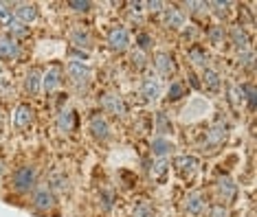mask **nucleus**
Instances as JSON below:
<instances>
[{"label": "nucleus", "mask_w": 257, "mask_h": 217, "mask_svg": "<svg viewBox=\"0 0 257 217\" xmlns=\"http://www.w3.org/2000/svg\"><path fill=\"white\" fill-rule=\"evenodd\" d=\"M31 121H33V110H31V105L20 103L18 108H16V112H14V125L22 130V127L31 125Z\"/></svg>", "instance_id": "9d476101"}, {"label": "nucleus", "mask_w": 257, "mask_h": 217, "mask_svg": "<svg viewBox=\"0 0 257 217\" xmlns=\"http://www.w3.org/2000/svg\"><path fill=\"white\" fill-rule=\"evenodd\" d=\"M150 42H152V40H150L148 33H141V35L137 38V44L141 46V51H148V49H150Z\"/></svg>", "instance_id": "c9c22d12"}, {"label": "nucleus", "mask_w": 257, "mask_h": 217, "mask_svg": "<svg viewBox=\"0 0 257 217\" xmlns=\"http://www.w3.org/2000/svg\"><path fill=\"white\" fill-rule=\"evenodd\" d=\"M174 167H176V171L183 175V178H194V173L198 171V158L196 156H178L176 160H174Z\"/></svg>", "instance_id": "7ed1b4c3"}, {"label": "nucleus", "mask_w": 257, "mask_h": 217, "mask_svg": "<svg viewBox=\"0 0 257 217\" xmlns=\"http://www.w3.org/2000/svg\"><path fill=\"white\" fill-rule=\"evenodd\" d=\"M101 108L110 114H116V116H123L125 114V103L121 101V97L116 95H106L101 99Z\"/></svg>", "instance_id": "1a4fd4ad"}, {"label": "nucleus", "mask_w": 257, "mask_h": 217, "mask_svg": "<svg viewBox=\"0 0 257 217\" xmlns=\"http://www.w3.org/2000/svg\"><path fill=\"white\" fill-rule=\"evenodd\" d=\"M218 189H220L222 197H224L226 202L235 200V195H237V186L233 184V180H231V178H220V182H218Z\"/></svg>", "instance_id": "412c9836"}, {"label": "nucleus", "mask_w": 257, "mask_h": 217, "mask_svg": "<svg viewBox=\"0 0 257 217\" xmlns=\"http://www.w3.org/2000/svg\"><path fill=\"white\" fill-rule=\"evenodd\" d=\"M211 217H226V208L224 206H213Z\"/></svg>", "instance_id": "e433bc0d"}, {"label": "nucleus", "mask_w": 257, "mask_h": 217, "mask_svg": "<svg viewBox=\"0 0 257 217\" xmlns=\"http://www.w3.org/2000/svg\"><path fill=\"white\" fill-rule=\"evenodd\" d=\"M62 73H64L62 66H51V68L44 73L42 86H44V90L49 92V95H51V92H55L57 88L62 86Z\"/></svg>", "instance_id": "39448f33"}, {"label": "nucleus", "mask_w": 257, "mask_h": 217, "mask_svg": "<svg viewBox=\"0 0 257 217\" xmlns=\"http://www.w3.org/2000/svg\"><path fill=\"white\" fill-rule=\"evenodd\" d=\"M33 202H36L38 208L49 210V208L55 204V195H53V191H51L49 186H42V189L36 191V195H33Z\"/></svg>", "instance_id": "f8f14e48"}, {"label": "nucleus", "mask_w": 257, "mask_h": 217, "mask_svg": "<svg viewBox=\"0 0 257 217\" xmlns=\"http://www.w3.org/2000/svg\"><path fill=\"white\" fill-rule=\"evenodd\" d=\"M130 7H132V11H134V14H141L145 5H143V3H130Z\"/></svg>", "instance_id": "58836bf2"}, {"label": "nucleus", "mask_w": 257, "mask_h": 217, "mask_svg": "<svg viewBox=\"0 0 257 217\" xmlns=\"http://www.w3.org/2000/svg\"><path fill=\"white\" fill-rule=\"evenodd\" d=\"M242 92H246V99H248V105H250V110H255V88L253 86H242L239 88Z\"/></svg>", "instance_id": "473e14b6"}, {"label": "nucleus", "mask_w": 257, "mask_h": 217, "mask_svg": "<svg viewBox=\"0 0 257 217\" xmlns=\"http://www.w3.org/2000/svg\"><path fill=\"white\" fill-rule=\"evenodd\" d=\"M16 16H18V22H22V25H31V22L38 20V7L36 5L22 3V5H18V9H16Z\"/></svg>", "instance_id": "ddd939ff"}, {"label": "nucleus", "mask_w": 257, "mask_h": 217, "mask_svg": "<svg viewBox=\"0 0 257 217\" xmlns=\"http://www.w3.org/2000/svg\"><path fill=\"white\" fill-rule=\"evenodd\" d=\"M231 42H233V46L235 49H239V51H246L248 49V35H246V31H244L242 27H233L231 29Z\"/></svg>", "instance_id": "6ab92c4d"}, {"label": "nucleus", "mask_w": 257, "mask_h": 217, "mask_svg": "<svg viewBox=\"0 0 257 217\" xmlns=\"http://www.w3.org/2000/svg\"><path fill=\"white\" fill-rule=\"evenodd\" d=\"M51 186H53L55 191H66L68 189V180L64 178V175H60V173H53L51 175Z\"/></svg>", "instance_id": "7c9ffc66"}, {"label": "nucleus", "mask_w": 257, "mask_h": 217, "mask_svg": "<svg viewBox=\"0 0 257 217\" xmlns=\"http://www.w3.org/2000/svg\"><path fill=\"white\" fill-rule=\"evenodd\" d=\"M207 38L213 46H222L224 44V27H211L207 31Z\"/></svg>", "instance_id": "a878e982"}, {"label": "nucleus", "mask_w": 257, "mask_h": 217, "mask_svg": "<svg viewBox=\"0 0 257 217\" xmlns=\"http://www.w3.org/2000/svg\"><path fill=\"white\" fill-rule=\"evenodd\" d=\"M156 132H159V136H167V134L174 132V125H172V121L167 119L165 112L156 114Z\"/></svg>", "instance_id": "393cba45"}, {"label": "nucleus", "mask_w": 257, "mask_h": 217, "mask_svg": "<svg viewBox=\"0 0 257 217\" xmlns=\"http://www.w3.org/2000/svg\"><path fill=\"white\" fill-rule=\"evenodd\" d=\"M90 132H92V136H95L97 140H108V136H110V125H108L106 116H101V114L92 116V119H90Z\"/></svg>", "instance_id": "0eeeda50"}, {"label": "nucleus", "mask_w": 257, "mask_h": 217, "mask_svg": "<svg viewBox=\"0 0 257 217\" xmlns=\"http://www.w3.org/2000/svg\"><path fill=\"white\" fill-rule=\"evenodd\" d=\"M154 68L159 70V75L163 77H172L176 66H174V57L169 55V53H159V55L154 57Z\"/></svg>", "instance_id": "6e6552de"}, {"label": "nucleus", "mask_w": 257, "mask_h": 217, "mask_svg": "<svg viewBox=\"0 0 257 217\" xmlns=\"http://www.w3.org/2000/svg\"><path fill=\"white\" fill-rule=\"evenodd\" d=\"M222 138H224V127H222V125H213V127H211V132H209L207 145H218Z\"/></svg>", "instance_id": "c85d7f7f"}, {"label": "nucleus", "mask_w": 257, "mask_h": 217, "mask_svg": "<svg viewBox=\"0 0 257 217\" xmlns=\"http://www.w3.org/2000/svg\"><path fill=\"white\" fill-rule=\"evenodd\" d=\"M165 25L172 27V29H183V27H185V16H183V11L176 9V7L165 9Z\"/></svg>", "instance_id": "f3484780"}, {"label": "nucleus", "mask_w": 257, "mask_h": 217, "mask_svg": "<svg viewBox=\"0 0 257 217\" xmlns=\"http://www.w3.org/2000/svg\"><path fill=\"white\" fill-rule=\"evenodd\" d=\"M185 210L189 215H200L202 210H204V195H202L200 191H194V193H189V195H187Z\"/></svg>", "instance_id": "9b49d317"}, {"label": "nucleus", "mask_w": 257, "mask_h": 217, "mask_svg": "<svg viewBox=\"0 0 257 217\" xmlns=\"http://www.w3.org/2000/svg\"><path fill=\"white\" fill-rule=\"evenodd\" d=\"M73 119H75L73 110H62L60 119H57V130H60L62 134H68L73 130Z\"/></svg>", "instance_id": "b1692460"}, {"label": "nucleus", "mask_w": 257, "mask_h": 217, "mask_svg": "<svg viewBox=\"0 0 257 217\" xmlns=\"http://www.w3.org/2000/svg\"><path fill=\"white\" fill-rule=\"evenodd\" d=\"M9 31H11V35H27V27L22 25V22H18V20H11Z\"/></svg>", "instance_id": "2f4dec72"}, {"label": "nucleus", "mask_w": 257, "mask_h": 217, "mask_svg": "<svg viewBox=\"0 0 257 217\" xmlns=\"http://www.w3.org/2000/svg\"><path fill=\"white\" fill-rule=\"evenodd\" d=\"M71 44H75L77 49H86V51H88L92 46V38H90V33L86 31L84 27H77V29H73V31H71Z\"/></svg>", "instance_id": "4468645a"}, {"label": "nucleus", "mask_w": 257, "mask_h": 217, "mask_svg": "<svg viewBox=\"0 0 257 217\" xmlns=\"http://www.w3.org/2000/svg\"><path fill=\"white\" fill-rule=\"evenodd\" d=\"M11 20H14V14H11L9 5H7V3H0V25H3V27H9Z\"/></svg>", "instance_id": "c756f323"}, {"label": "nucleus", "mask_w": 257, "mask_h": 217, "mask_svg": "<svg viewBox=\"0 0 257 217\" xmlns=\"http://www.w3.org/2000/svg\"><path fill=\"white\" fill-rule=\"evenodd\" d=\"M167 171H169V162H167V158H159V160H154V165H152V169H150L152 178H154L156 182H165Z\"/></svg>", "instance_id": "a211bd4d"}, {"label": "nucleus", "mask_w": 257, "mask_h": 217, "mask_svg": "<svg viewBox=\"0 0 257 217\" xmlns=\"http://www.w3.org/2000/svg\"><path fill=\"white\" fill-rule=\"evenodd\" d=\"M180 97H185V86L180 84V81H174V84L169 86V90H167V99L169 101H178Z\"/></svg>", "instance_id": "cd10ccee"}, {"label": "nucleus", "mask_w": 257, "mask_h": 217, "mask_svg": "<svg viewBox=\"0 0 257 217\" xmlns=\"http://www.w3.org/2000/svg\"><path fill=\"white\" fill-rule=\"evenodd\" d=\"M68 7L75 9V11H88L90 9V3H84V0H71Z\"/></svg>", "instance_id": "f704fd0d"}, {"label": "nucleus", "mask_w": 257, "mask_h": 217, "mask_svg": "<svg viewBox=\"0 0 257 217\" xmlns=\"http://www.w3.org/2000/svg\"><path fill=\"white\" fill-rule=\"evenodd\" d=\"M25 86H27V90L31 92V95H38L40 86H42V75H40V70H36V68L29 70L27 77H25Z\"/></svg>", "instance_id": "aec40b11"}, {"label": "nucleus", "mask_w": 257, "mask_h": 217, "mask_svg": "<svg viewBox=\"0 0 257 217\" xmlns=\"http://www.w3.org/2000/svg\"><path fill=\"white\" fill-rule=\"evenodd\" d=\"M209 7H215V14H218V16H226V14H229L231 3H211Z\"/></svg>", "instance_id": "72a5a7b5"}, {"label": "nucleus", "mask_w": 257, "mask_h": 217, "mask_svg": "<svg viewBox=\"0 0 257 217\" xmlns=\"http://www.w3.org/2000/svg\"><path fill=\"white\" fill-rule=\"evenodd\" d=\"M108 44H110V49L112 51H125L127 46H130V33H127V29L125 27H114V29H110V33H108Z\"/></svg>", "instance_id": "f03ea898"}, {"label": "nucleus", "mask_w": 257, "mask_h": 217, "mask_svg": "<svg viewBox=\"0 0 257 217\" xmlns=\"http://www.w3.org/2000/svg\"><path fill=\"white\" fill-rule=\"evenodd\" d=\"M189 60L194 62V66H198V68H207L209 55H207V51H204L202 46H191L189 49Z\"/></svg>", "instance_id": "4be33fe9"}, {"label": "nucleus", "mask_w": 257, "mask_h": 217, "mask_svg": "<svg viewBox=\"0 0 257 217\" xmlns=\"http://www.w3.org/2000/svg\"><path fill=\"white\" fill-rule=\"evenodd\" d=\"M132 217H154V208H152L150 202H139L137 206H134Z\"/></svg>", "instance_id": "bb28decb"}, {"label": "nucleus", "mask_w": 257, "mask_h": 217, "mask_svg": "<svg viewBox=\"0 0 257 217\" xmlns=\"http://www.w3.org/2000/svg\"><path fill=\"white\" fill-rule=\"evenodd\" d=\"M202 84L207 90H211V92H218L220 90V75L215 73V70H209V68H204V75H202Z\"/></svg>", "instance_id": "5701e85b"}, {"label": "nucleus", "mask_w": 257, "mask_h": 217, "mask_svg": "<svg viewBox=\"0 0 257 217\" xmlns=\"http://www.w3.org/2000/svg\"><path fill=\"white\" fill-rule=\"evenodd\" d=\"M3 171H5V160L0 158V173H3Z\"/></svg>", "instance_id": "79ce46f5"}, {"label": "nucleus", "mask_w": 257, "mask_h": 217, "mask_svg": "<svg viewBox=\"0 0 257 217\" xmlns=\"http://www.w3.org/2000/svg\"><path fill=\"white\" fill-rule=\"evenodd\" d=\"M5 90H7V79H5L3 75H0V95H3Z\"/></svg>", "instance_id": "ea45409f"}, {"label": "nucleus", "mask_w": 257, "mask_h": 217, "mask_svg": "<svg viewBox=\"0 0 257 217\" xmlns=\"http://www.w3.org/2000/svg\"><path fill=\"white\" fill-rule=\"evenodd\" d=\"M172 149H174V143L167 140L165 136H156L154 143H152V154L159 158H165L167 154H172Z\"/></svg>", "instance_id": "dca6fc26"}, {"label": "nucleus", "mask_w": 257, "mask_h": 217, "mask_svg": "<svg viewBox=\"0 0 257 217\" xmlns=\"http://www.w3.org/2000/svg\"><path fill=\"white\" fill-rule=\"evenodd\" d=\"M66 73H68V77H71L75 84H81V81H86L90 77V68L86 66L84 62H79V60H71V62H68Z\"/></svg>", "instance_id": "20e7f679"}, {"label": "nucleus", "mask_w": 257, "mask_h": 217, "mask_svg": "<svg viewBox=\"0 0 257 217\" xmlns=\"http://www.w3.org/2000/svg\"><path fill=\"white\" fill-rule=\"evenodd\" d=\"M143 97L148 99V101H156V99L161 97V84H159V79H154V77H145L143 79Z\"/></svg>", "instance_id": "2eb2a0df"}, {"label": "nucleus", "mask_w": 257, "mask_h": 217, "mask_svg": "<svg viewBox=\"0 0 257 217\" xmlns=\"http://www.w3.org/2000/svg\"><path fill=\"white\" fill-rule=\"evenodd\" d=\"M18 55H20V46L16 40H11V38H0V60H5V62H14V60H18Z\"/></svg>", "instance_id": "423d86ee"}, {"label": "nucleus", "mask_w": 257, "mask_h": 217, "mask_svg": "<svg viewBox=\"0 0 257 217\" xmlns=\"http://www.w3.org/2000/svg\"><path fill=\"white\" fill-rule=\"evenodd\" d=\"M36 169L33 167H22L18 169V171L14 173V186H16V191H20V193H27V191H31L33 189V184H36Z\"/></svg>", "instance_id": "f257e3e1"}, {"label": "nucleus", "mask_w": 257, "mask_h": 217, "mask_svg": "<svg viewBox=\"0 0 257 217\" xmlns=\"http://www.w3.org/2000/svg\"><path fill=\"white\" fill-rule=\"evenodd\" d=\"M145 7H150L152 11H161L163 9V3H161V0H152V3H148Z\"/></svg>", "instance_id": "4c0bfd02"}, {"label": "nucleus", "mask_w": 257, "mask_h": 217, "mask_svg": "<svg viewBox=\"0 0 257 217\" xmlns=\"http://www.w3.org/2000/svg\"><path fill=\"white\" fill-rule=\"evenodd\" d=\"M132 60H134V64H137V66H141V64H143V55H137V53H134Z\"/></svg>", "instance_id": "a19ab883"}]
</instances>
